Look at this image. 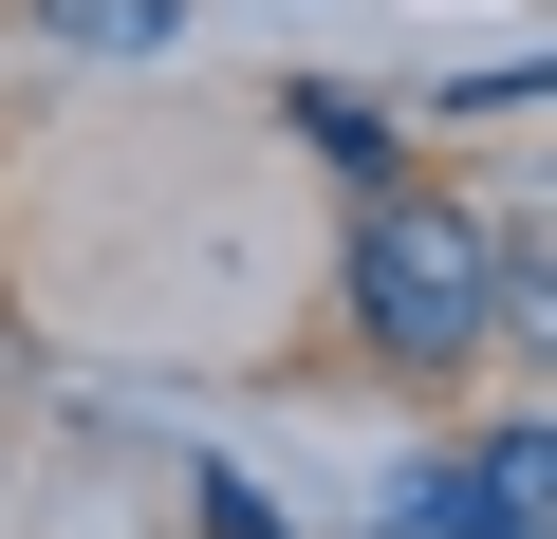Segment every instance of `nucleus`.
Wrapping results in <instances>:
<instances>
[{
    "label": "nucleus",
    "instance_id": "nucleus-1",
    "mask_svg": "<svg viewBox=\"0 0 557 539\" xmlns=\"http://www.w3.org/2000/svg\"><path fill=\"white\" fill-rule=\"evenodd\" d=\"M354 335L409 354V372L483 354V335H502V242H483L465 205H428V186H372V205H354Z\"/></svg>",
    "mask_w": 557,
    "mask_h": 539
},
{
    "label": "nucleus",
    "instance_id": "nucleus-2",
    "mask_svg": "<svg viewBox=\"0 0 557 539\" xmlns=\"http://www.w3.org/2000/svg\"><path fill=\"white\" fill-rule=\"evenodd\" d=\"M465 483L502 502V539H557V428H502V446H483Z\"/></svg>",
    "mask_w": 557,
    "mask_h": 539
},
{
    "label": "nucleus",
    "instance_id": "nucleus-3",
    "mask_svg": "<svg viewBox=\"0 0 557 539\" xmlns=\"http://www.w3.org/2000/svg\"><path fill=\"white\" fill-rule=\"evenodd\" d=\"M38 38H75V57H168L186 0H38Z\"/></svg>",
    "mask_w": 557,
    "mask_h": 539
},
{
    "label": "nucleus",
    "instance_id": "nucleus-4",
    "mask_svg": "<svg viewBox=\"0 0 557 539\" xmlns=\"http://www.w3.org/2000/svg\"><path fill=\"white\" fill-rule=\"evenodd\" d=\"M502 335H520V354H557V260H520V242H502Z\"/></svg>",
    "mask_w": 557,
    "mask_h": 539
},
{
    "label": "nucleus",
    "instance_id": "nucleus-5",
    "mask_svg": "<svg viewBox=\"0 0 557 539\" xmlns=\"http://www.w3.org/2000/svg\"><path fill=\"white\" fill-rule=\"evenodd\" d=\"M298 149H335V168H391V131H372L354 94H298Z\"/></svg>",
    "mask_w": 557,
    "mask_h": 539
}]
</instances>
